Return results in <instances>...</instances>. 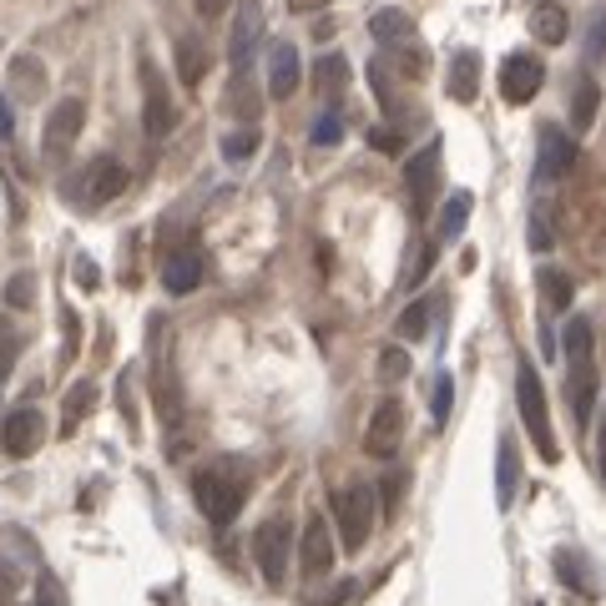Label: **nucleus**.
I'll return each instance as SVG.
<instances>
[{"label":"nucleus","mask_w":606,"mask_h":606,"mask_svg":"<svg viewBox=\"0 0 606 606\" xmlns=\"http://www.w3.org/2000/svg\"><path fill=\"white\" fill-rule=\"evenodd\" d=\"M535 288H541V304L551 313H571V304H576V288L561 268H535Z\"/></svg>","instance_id":"nucleus-24"},{"label":"nucleus","mask_w":606,"mask_h":606,"mask_svg":"<svg viewBox=\"0 0 606 606\" xmlns=\"http://www.w3.org/2000/svg\"><path fill=\"white\" fill-rule=\"evenodd\" d=\"M596 111H602V92H596V76H582L576 92H571V131H592Z\"/></svg>","instance_id":"nucleus-26"},{"label":"nucleus","mask_w":606,"mask_h":606,"mask_svg":"<svg viewBox=\"0 0 606 606\" xmlns=\"http://www.w3.org/2000/svg\"><path fill=\"white\" fill-rule=\"evenodd\" d=\"M92 410H96V384L76 380L72 390H66V404H61V435H76V425H82Z\"/></svg>","instance_id":"nucleus-25"},{"label":"nucleus","mask_w":606,"mask_h":606,"mask_svg":"<svg viewBox=\"0 0 606 606\" xmlns=\"http://www.w3.org/2000/svg\"><path fill=\"white\" fill-rule=\"evenodd\" d=\"M435 253H440V243H425V248L415 253V263H410V274H404V288H415L419 278L429 274V263H435Z\"/></svg>","instance_id":"nucleus-39"},{"label":"nucleus","mask_w":606,"mask_h":606,"mask_svg":"<svg viewBox=\"0 0 606 606\" xmlns=\"http://www.w3.org/2000/svg\"><path fill=\"white\" fill-rule=\"evenodd\" d=\"M515 490H521V450H515L511 435H500V445H496V506L500 511L515 506Z\"/></svg>","instance_id":"nucleus-17"},{"label":"nucleus","mask_w":606,"mask_h":606,"mask_svg":"<svg viewBox=\"0 0 606 606\" xmlns=\"http://www.w3.org/2000/svg\"><path fill=\"white\" fill-rule=\"evenodd\" d=\"M329 0H288V11H298V15H309V11H323Z\"/></svg>","instance_id":"nucleus-48"},{"label":"nucleus","mask_w":606,"mask_h":606,"mask_svg":"<svg viewBox=\"0 0 606 606\" xmlns=\"http://www.w3.org/2000/svg\"><path fill=\"white\" fill-rule=\"evenodd\" d=\"M15 592H21V566H15L11 556H0V606L11 602Z\"/></svg>","instance_id":"nucleus-40"},{"label":"nucleus","mask_w":606,"mask_h":606,"mask_svg":"<svg viewBox=\"0 0 606 606\" xmlns=\"http://www.w3.org/2000/svg\"><path fill=\"white\" fill-rule=\"evenodd\" d=\"M531 31H535V41L561 46V41H566V31H571V21H566V11H561V6H535V11H531Z\"/></svg>","instance_id":"nucleus-30"},{"label":"nucleus","mask_w":606,"mask_h":606,"mask_svg":"<svg viewBox=\"0 0 606 606\" xmlns=\"http://www.w3.org/2000/svg\"><path fill=\"white\" fill-rule=\"evenodd\" d=\"M117 192H127V167L111 162V157H96L82 178V202L86 208H107Z\"/></svg>","instance_id":"nucleus-16"},{"label":"nucleus","mask_w":606,"mask_h":606,"mask_svg":"<svg viewBox=\"0 0 606 606\" xmlns=\"http://www.w3.org/2000/svg\"><path fill=\"white\" fill-rule=\"evenodd\" d=\"M400 490H404V480H400V476L384 480V490H380V496H384V511H394V506H400Z\"/></svg>","instance_id":"nucleus-46"},{"label":"nucleus","mask_w":606,"mask_h":606,"mask_svg":"<svg viewBox=\"0 0 606 606\" xmlns=\"http://www.w3.org/2000/svg\"><path fill=\"white\" fill-rule=\"evenodd\" d=\"M404 440V404L400 400H384L374 415H369V429H364V450L374 455V460H394V450H400Z\"/></svg>","instance_id":"nucleus-10"},{"label":"nucleus","mask_w":606,"mask_h":606,"mask_svg":"<svg viewBox=\"0 0 606 606\" xmlns=\"http://www.w3.org/2000/svg\"><path fill=\"white\" fill-rule=\"evenodd\" d=\"M546 86V66L531 56V51H511V56L500 61V96L511 102V107H525L535 102V92Z\"/></svg>","instance_id":"nucleus-8"},{"label":"nucleus","mask_w":606,"mask_h":606,"mask_svg":"<svg viewBox=\"0 0 606 606\" xmlns=\"http://www.w3.org/2000/svg\"><path fill=\"white\" fill-rule=\"evenodd\" d=\"M6 82H11V92L21 96V102H41V96H46V72H41L36 56H11Z\"/></svg>","instance_id":"nucleus-22"},{"label":"nucleus","mask_w":606,"mask_h":606,"mask_svg":"<svg viewBox=\"0 0 606 606\" xmlns=\"http://www.w3.org/2000/svg\"><path fill=\"white\" fill-rule=\"evenodd\" d=\"M374 515H380V496H374V486L354 480V486L333 490V531H339V546L344 551H364L369 546Z\"/></svg>","instance_id":"nucleus-3"},{"label":"nucleus","mask_w":606,"mask_h":606,"mask_svg":"<svg viewBox=\"0 0 606 606\" xmlns=\"http://www.w3.org/2000/svg\"><path fill=\"white\" fill-rule=\"evenodd\" d=\"M369 147H380V152H404V137L394 127H369Z\"/></svg>","instance_id":"nucleus-41"},{"label":"nucleus","mask_w":606,"mask_h":606,"mask_svg":"<svg viewBox=\"0 0 606 606\" xmlns=\"http://www.w3.org/2000/svg\"><path fill=\"white\" fill-rule=\"evenodd\" d=\"M561 354H566V400L576 425H592L596 410V390H602V374H596V344H592V323L576 313L566 319V333H561Z\"/></svg>","instance_id":"nucleus-1"},{"label":"nucleus","mask_w":606,"mask_h":606,"mask_svg":"<svg viewBox=\"0 0 606 606\" xmlns=\"http://www.w3.org/2000/svg\"><path fill=\"white\" fill-rule=\"evenodd\" d=\"M198 11H202V15H213V11H223V0H198Z\"/></svg>","instance_id":"nucleus-49"},{"label":"nucleus","mask_w":606,"mask_h":606,"mask_svg":"<svg viewBox=\"0 0 606 606\" xmlns=\"http://www.w3.org/2000/svg\"><path fill=\"white\" fill-rule=\"evenodd\" d=\"M258 41H263V6L258 0H243L238 11H233V36H227V61H233V72H248Z\"/></svg>","instance_id":"nucleus-11"},{"label":"nucleus","mask_w":606,"mask_h":606,"mask_svg":"<svg viewBox=\"0 0 606 606\" xmlns=\"http://www.w3.org/2000/svg\"><path fill=\"white\" fill-rule=\"evenodd\" d=\"M202 284V253L192 248H178V253H167V263H162V288L167 294H192V288Z\"/></svg>","instance_id":"nucleus-18"},{"label":"nucleus","mask_w":606,"mask_h":606,"mask_svg":"<svg viewBox=\"0 0 606 606\" xmlns=\"http://www.w3.org/2000/svg\"><path fill=\"white\" fill-rule=\"evenodd\" d=\"M304 86V61H298L294 41H268V96L288 102Z\"/></svg>","instance_id":"nucleus-13"},{"label":"nucleus","mask_w":606,"mask_h":606,"mask_svg":"<svg viewBox=\"0 0 606 606\" xmlns=\"http://www.w3.org/2000/svg\"><path fill=\"white\" fill-rule=\"evenodd\" d=\"M344 142V117L339 111H323L319 121H313V147H339Z\"/></svg>","instance_id":"nucleus-34"},{"label":"nucleus","mask_w":606,"mask_h":606,"mask_svg":"<svg viewBox=\"0 0 606 606\" xmlns=\"http://www.w3.org/2000/svg\"><path fill=\"white\" fill-rule=\"evenodd\" d=\"M354 596H359V582H339L329 596H323V602H313V606H349Z\"/></svg>","instance_id":"nucleus-43"},{"label":"nucleus","mask_w":606,"mask_h":606,"mask_svg":"<svg viewBox=\"0 0 606 606\" xmlns=\"http://www.w3.org/2000/svg\"><path fill=\"white\" fill-rule=\"evenodd\" d=\"M440 152H445V142L440 137H429V142L419 147V152H410V162H404V192H410V208H415V213H429V202H435Z\"/></svg>","instance_id":"nucleus-6"},{"label":"nucleus","mask_w":606,"mask_h":606,"mask_svg":"<svg viewBox=\"0 0 606 606\" xmlns=\"http://www.w3.org/2000/svg\"><path fill=\"white\" fill-rule=\"evenodd\" d=\"M15 354H21V333L0 323V380H6V374L15 369Z\"/></svg>","instance_id":"nucleus-37"},{"label":"nucleus","mask_w":606,"mask_h":606,"mask_svg":"<svg viewBox=\"0 0 606 606\" xmlns=\"http://www.w3.org/2000/svg\"><path fill=\"white\" fill-rule=\"evenodd\" d=\"M258 147H263V131H258V127H238V131H227V137H223V157H227L233 167L248 162Z\"/></svg>","instance_id":"nucleus-32"},{"label":"nucleus","mask_w":606,"mask_h":606,"mask_svg":"<svg viewBox=\"0 0 606 606\" xmlns=\"http://www.w3.org/2000/svg\"><path fill=\"white\" fill-rule=\"evenodd\" d=\"M31 298H36V278L31 274H15L11 284H6V309L21 313V309H31Z\"/></svg>","instance_id":"nucleus-35"},{"label":"nucleus","mask_w":606,"mask_h":606,"mask_svg":"<svg viewBox=\"0 0 606 606\" xmlns=\"http://www.w3.org/2000/svg\"><path fill=\"white\" fill-rule=\"evenodd\" d=\"M41 606H66V596H61V586L51 576H41Z\"/></svg>","instance_id":"nucleus-45"},{"label":"nucleus","mask_w":606,"mask_h":606,"mask_svg":"<svg viewBox=\"0 0 606 606\" xmlns=\"http://www.w3.org/2000/svg\"><path fill=\"white\" fill-rule=\"evenodd\" d=\"M172 56H178L182 86H198L202 72H208V51H202V41L198 36H178V41H172Z\"/></svg>","instance_id":"nucleus-27"},{"label":"nucleus","mask_w":606,"mask_h":606,"mask_svg":"<svg viewBox=\"0 0 606 606\" xmlns=\"http://www.w3.org/2000/svg\"><path fill=\"white\" fill-rule=\"evenodd\" d=\"M576 167V142L561 127H541V157H535V182H561Z\"/></svg>","instance_id":"nucleus-15"},{"label":"nucleus","mask_w":606,"mask_h":606,"mask_svg":"<svg viewBox=\"0 0 606 606\" xmlns=\"http://www.w3.org/2000/svg\"><path fill=\"white\" fill-rule=\"evenodd\" d=\"M515 404H521V425H525V435H531L535 455H541L546 465H556L561 460V445H556V435H551L546 390H541V374H535L531 359H521V364H515Z\"/></svg>","instance_id":"nucleus-2"},{"label":"nucleus","mask_w":606,"mask_h":606,"mask_svg":"<svg viewBox=\"0 0 606 606\" xmlns=\"http://www.w3.org/2000/svg\"><path fill=\"white\" fill-rule=\"evenodd\" d=\"M429 313H435V298H415V304L400 313V323H394V329H400V339H410V344H415V339H425V333H429Z\"/></svg>","instance_id":"nucleus-31"},{"label":"nucleus","mask_w":606,"mask_h":606,"mask_svg":"<svg viewBox=\"0 0 606 606\" xmlns=\"http://www.w3.org/2000/svg\"><path fill=\"white\" fill-rule=\"evenodd\" d=\"M142 86H147V111H142V127H147V137H152V142H162L167 131L178 127V102L167 96L162 76H157L152 66H147V61H142Z\"/></svg>","instance_id":"nucleus-14"},{"label":"nucleus","mask_w":606,"mask_h":606,"mask_svg":"<svg viewBox=\"0 0 606 606\" xmlns=\"http://www.w3.org/2000/svg\"><path fill=\"white\" fill-rule=\"evenodd\" d=\"M82 127H86V102L82 96H61L56 107L46 111V127H41V152L66 157L72 152V142L82 137Z\"/></svg>","instance_id":"nucleus-7"},{"label":"nucleus","mask_w":606,"mask_h":606,"mask_svg":"<svg viewBox=\"0 0 606 606\" xmlns=\"http://www.w3.org/2000/svg\"><path fill=\"white\" fill-rule=\"evenodd\" d=\"M11 131H15V102L0 92V137H11Z\"/></svg>","instance_id":"nucleus-44"},{"label":"nucleus","mask_w":606,"mask_h":606,"mask_svg":"<svg viewBox=\"0 0 606 606\" xmlns=\"http://www.w3.org/2000/svg\"><path fill=\"white\" fill-rule=\"evenodd\" d=\"M445 92H450V102H476V96H480V56H476V51H455V56H450Z\"/></svg>","instance_id":"nucleus-20"},{"label":"nucleus","mask_w":606,"mask_h":606,"mask_svg":"<svg viewBox=\"0 0 606 606\" xmlns=\"http://www.w3.org/2000/svg\"><path fill=\"white\" fill-rule=\"evenodd\" d=\"M72 278H76V288H86V294H92V288L102 284V268H96L92 258H76L72 263Z\"/></svg>","instance_id":"nucleus-42"},{"label":"nucleus","mask_w":606,"mask_h":606,"mask_svg":"<svg viewBox=\"0 0 606 606\" xmlns=\"http://www.w3.org/2000/svg\"><path fill=\"white\" fill-rule=\"evenodd\" d=\"M586 51H592V61H596V56H606V15L592 25V46H586Z\"/></svg>","instance_id":"nucleus-47"},{"label":"nucleus","mask_w":606,"mask_h":606,"mask_svg":"<svg viewBox=\"0 0 606 606\" xmlns=\"http://www.w3.org/2000/svg\"><path fill=\"white\" fill-rule=\"evenodd\" d=\"M288 556H294V525H288L284 515L263 521L258 531H253V561H258L263 582H268V586H284V576H288Z\"/></svg>","instance_id":"nucleus-5"},{"label":"nucleus","mask_w":606,"mask_h":606,"mask_svg":"<svg viewBox=\"0 0 606 606\" xmlns=\"http://www.w3.org/2000/svg\"><path fill=\"white\" fill-rule=\"evenodd\" d=\"M298 566H304V576H329L333 571L329 515H309V521H304V535H298Z\"/></svg>","instance_id":"nucleus-12"},{"label":"nucleus","mask_w":606,"mask_h":606,"mask_svg":"<svg viewBox=\"0 0 606 606\" xmlns=\"http://www.w3.org/2000/svg\"><path fill=\"white\" fill-rule=\"evenodd\" d=\"M243 496H248V486H243V476H233L227 465H213V470H198V476H192V500H198V511L213 525L238 521Z\"/></svg>","instance_id":"nucleus-4"},{"label":"nucleus","mask_w":606,"mask_h":606,"mask_svg":"<svg viewBox=\"0 0 606 606\" xmlns=\"http://www.w3.org/2000/svg\"><path fill=\"white\" fill-rule=\"evenodd\" d=\"M465 223H470V192H450V198L440 202V213H435V243H460Z\"/></svg>","instance_id":"nucleus-21"},{"label":"nucleus","mask_w":606,"mask_h":606,"mask_svg":"<svg viewBox=\"0 0 606 606\" xmlns=\"http://www.w3.org/2000/svg\"><path fill=\"white\" fill-rule=\"evenodd\" d=\"M41 440H46V415L41 410H11L6 425H0V450L11 455V460H25V455H36Z\"/></svg>","instance_id":"nucleus-9"},{"label":"nucleus","mask_w":606,"mask_h":606,"mask_svg":"<svg viewBox=\"0 0 606 606\" xmlns=\"http://www.w3.org/2000/svg\"><path fill=\"white\" fill-rule=\"evenodd\" d=\"M450 404H455L450 369H435V384H429V419H435V425H445V419H450Z\"/></svg>","instance_id":"nucleus-33"},{"label":"nucleus","mask_w":606,"mask_h":606,"mask_svg":"<svg viewBox=\"0 0 606 606\" xmlns=\"http://www.w3.org/2000/svg\"><path fill=\"white\" fill-rule=\"evenodd\" d=\"M380 374H384V380H404V374H410V354L390 344V349L380 354Z\"/></svg>","instance_id":"nucleus-38"},{"label":"nucleus","mask_w":606,"mask_h":606,"mask_svg":"<svg viewBox=\"0 0 606 606\" xmlns=\"http://www.w3.org/2000/svg\"><path fill=\"white\" fill-rule=\"evenodd\" d=\"M313 86L323 92V102H339L344 96V86H349V61L333 51V56H323L319 66H313Z\"/></svg>","instance_id":"nucleus-28"},{"label":"nucleus","mask_w":606,"mask_h":606,"mask_svg":"<svg viewBox=\"0 0 606 606\" xmlns=\"http://www.w3.org/2000/svg\"><path fill=\"white\" fill-rule=\"evenodd\" d=\"M551 243H556V233H551V213H546V208H535V213H531V248L546 253Z\"/></svg>","instance_id":"nucleus-36"},{"label":"nucleus","mask_w":606,"mask_h":606,"mask_svg":"<svg viewBox=\"0 0 606 606\" xmlns=\"http://www.w3.org/2000/svg\"><path fill=\"white\" fill-rule=\"evenodd\" d=\"M551 566H556V576L571 586V592H582V596H592V592H596V576H592V566H586L582 551L561 546L556 556H551Z\"/></svg>","instance_id":"nucleus-23"},{"label":"nucleus","mask_w":606,"mask_h":606,"mask_svg":"<svg viewBox=\"0 0 606 606\" xmlns=\"http://www.w3.org/2000/svg\"><path fill=\"white\" fill-rule=\"evenodd\" d=\"M227 111H233V117H243V121H248V127H253V121H258L263 96L253 92L248 72H233V86H227Z\"/></svg>","instance_id":"nucleus-29"},{"label":"nucleus","mask_w":606,"mask_h":606,"mask_svg":"<svg viewBox=\"0 0 606 606\" xmlns=\"http://www.w3.org/2000/svg\"><path fill=\"white\" fill-rule=\"evenodd\" d=\"M369 31H374V41L380 46H394V51H415V21L404 11H374L369 15Z\"/></svg>","instance_id":"nucleus-19"}]
</instances>
